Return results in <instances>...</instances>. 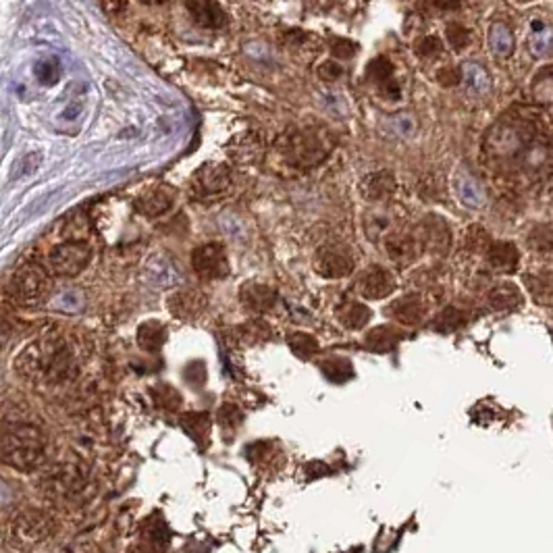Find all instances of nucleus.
Returning a JSON list of instances; mask_svg holds the SVG:
<instances>
[{"label":"nucleus","instance_id":"nucleus-12","mask_svg":"<svg viewBox=\"0 0 553 553\" xmlns=\"http://www.w3.org/2000/svg\"><path fill=\"white\" fill-rule=\"evenodd\" d=\"M175 202V190L171 188V185H156V188L148 190L146 193H142V196L135 198V211L143 217H161L169 211L171 206Z\"/></svg>","mask_w":553,"mask_h":553},{"label":"nucleus","instance_id":"nucleus-3","mask_svg":"<svg viewBox=\"0 0 553 553\" xmlns=\"http://www.w3.org/2000/svg\"><path fill=\"white\" fill-rule=\"evenodd\" d=\"M17 369L21 375L34 379H48V380H64L71 375V354L64 350L63 343L44 340L35 341L21 351L17 358Z\"/></svg>","mask_w":553,"mask_h":553},{"label":"nucleus","instance_id":"nucleus-35","mask_svg":"<svg viewBox=\"0 0 553 553\" xmlns=\"http://www.w3.org/2000/svg\"><path fill=\"white\" fill-rule=\"evenodd\" d=\"M491 248V240L489 233H487L485 227L480 225H472L469 229V233H466V250H470V252H485Z\"/></svg>","mask_w":553,"mask_h":553},{"label":"nucleus","instance_id":"nucleus-27","mask_svg":"<svg viewBox=\"0 0 553 553\" xmlns=\"http://www.w3.org/2000/svg\"><path fill=\"white\" fill-rule=\"evenodd\" d=\"M458 193L459 198H462V202L466 206L479 208L485 204V192L480 188V183L474 177H459L458 179Z\"/></svg>","mask_w":553,"mask_h":553},{"label":"nucleus","instance_id":"nucleus-8","mask_svg":"<svg viewBox=\"0 0 553 553\" xmlns=\"http://www.w3.org/2000/svg\"><path fill=\"white\" fill-rule=\"evenodd\" d=\"M314 271L327 279L348 277L354 271V256L343 243H327L314 256Z\"/></svg>","mask_w":553,"mask_h":553},{"label":"nucleus","instance_id":"nucleus-44","mask_svg":"<svg viewBox=\"0 0 553 553\" xmlns=\"http://www.w3.org/2000/svg\"><path fill=\"white\" fill-rule=\"evenodd\" d=\"M219 420L221 422H240L242 420V414H240V410H237L235 406H232V404H227V406H222V410L219 412Z\"/></svg>","mask_w":553,"mask_h":553},{"label":"nucleus","instance_id":"nucleus-11","mask_svg":"<svg viewBox=\"0 0 553 553\" xmlns=\"http://www.w3.org/2000/svg\"><path fill=\"white\" fill-rule=\"evenodd\" d=\"M385 252L400 267H408V264H412L420 256L422 246L419 237L406 232H393L385 237Z\"/></svg>","mask_w":553,"mask_h":553},{"label":"nucleus","instance_id":"nucleus-19","mask_svg":"<svg viewBox=\"0 0 553 553\" xmlns=\"http://www.w3.org/2000/svg\"><path fill=\"white\" fill-rule=\"evenodd\" d=\"M487 304L491 311L498 312H509L522 306V293L514 283H499L487 293Z\"/></svg>","mask_w":553,"mask_h":553},{"label":"nucleus","instance_id":"nucleus-17","mask_svg":"<svg viewBox=\"0 0 553 553\" xmlns=\"http://www.w3.org/2000/svg\"><path fill=\"white\" fill-rule=\"evenodd\" d=\"M188 11L193 19V24L200 27H206V30H219L227 24L225 11L221 9L217 3H188Z\"/></svg>","mask_w":553,"mask_h":553},{"label":"nucleus","instance_id":"nucleus-37","mask_svg":"<svg viewBox=\"0 0 553 553\" xmlns=\"http://www.w3.org/2000/svg\"><path fill=\"white\" fill-rule=\"evenodd\" d=\"M445 34H448V42L454 46V50H458V53H462V50L470 44V32L466 30L464 25L449 24Z\"/></svg>","mask_w":553,"mask_h":553},{"label":"nucleus","instance_id":"nucleus-45","mask_svg":"<svg viewBox=\"0 0 553 553\" xmlns=\"http://www.w3.org/2000/svg\"><path fill=\"white\" fill-rule=\"evenodd\" d=\"M11 335H13L11 322L6 321V319H3V316H0V350H3L6 346V343H9Z\"/></svg>","mask_w":553,"mask_h":553},{"label":"nucleus","instance_id":"nucleus-43","mask_svg":"<svg viewBox=\"0 0 553 553\" xmlns=\"http://www.w3.org/2000/svg\"><path fill=\"white\" fill-rule=\"evenodd\" d=\"M437 82L448 88V85H456V84L462 82V74L456 71L454 67H445V69L437 71Z\"/></svg>","mask_w":553,"mask_h":553},{"label":"nucleus","instance_id":"nucleus-34","mask_svg":"<svg viewBox=\"0 0 553 553\" xmlns=\"http://www.w3.org/2000/svg\"><path fill=\"white\" fill-rule=\"evenodd\" d=\"M528 46L530 53L537 56H545L553 53V27H543V30L530 34Z\"/></svg>","mask_w":553,"mask_h":553},{"label":"nucleus","instance_id":"nucleus-33","mask_svg":"<svg viewBox=\"0 0 553 553\" xmlns=\"http://www.w3.org/2000/svg\"><path fill=\"white\" fill-rule=\"evenodd\" d=\"M369 77L375 82L379 88H383L390 82H393V64L387 61L385 56H377L375 61L369 63Z\"/></svg>","mask_w":553,"mask_h":553},{"label":"nucleus","instance_id":"nucleus-1","mask_svg":"<svg viewBox=\"0 0 553 553\" xmlns=\"http://www.w3.org/2000/svg\"><path fill=\"white\" fill-rule=\"evenodd\" d=\"M537 125L524 119L501 121L499 125L491 129L489 138L485 142V153L493 161L499 163H524L537 169L538 163L545 158H538L537 153H545V146L537 143Z\"/></svg>","mask_w":553,"mask_h":553},{"label":"nucleus","instance_id":"nucleus-22","mask_svg":"<svg viewBox=\"0 0 553 553\" xmlns=\"http://www.w3.org/2000/svg\"><path fill=\"white\" fill-rule=\"evenodd\" d=\"M370 308L360 304V301H354V300H348L343 301L341 306H337V319H340V322L343 327L348 329H364L366 325H369L370 321Z\"/></svg>","mask_w":553,"mask_h":553},{"label":"nucleus","instance_id":"nucleus-28","mask_svg":"<svg viewBox=\"0 0 553 553\" xmlns=\"http://www.w3.org/2000/svg\"><path fill=\"white\" fill-rule=\"evenodd\" d=\"M182 425L193 439L202 441L211 433V416L206 412H190L182 419Z\"/></svg>","mask_w":553,"mask_h":553},{"label":"nucleus","instance_id":"nucleus-6","mask_svg":"<svg viewBox=\"0 0 553 553\" xmlns=\"http://www.w3.org/2000/svg\"><path fill=\"white\" fill-rule=\"evenodd\" d=\"M92 248L85 242L64 240L50 250L46 271L56 277H77L90 264Z\"/></svg>","mask_w":553,"mask_h":553},{"label":"nucleus","instance_id":"nucleus-42","mask_svg":"<svg viewBox=\"0 0 553 553\" xmlns=\"http://www.w3.org/2000/svg\"><path fill=\"white\" fill-rule=\"evenodd\" d=\"M391 129L400 135H410L414 132V119L410 114H398V117L391 119Z\"/></svg>","mask_w":553,"mask_h":553},{"label":"nucleus","instance_id":"nucleus-46","mask_svg":"<svg viewBox=\"0 0 553 553\" xmlns=\"http://www.w3.org/2000/svg\"><path fill=\"white\" fill-rule=\"evenodd\" d=\"M100 6H103V9H104V11H109V13H111V15H114V13L123 11V9H125V6H127V3H103V5H100Z\"/></svg>","mask_w":553,"mask_h":553},{"label":"nucleus","instance_id":"nucleus-26","mask_svg":"<svg viewBox=\"0 0 553 553\" xmlns=\"http://www.w3.org/2000/svg\"><path fill=\"white\" fill-rule=\"evenodd\" d=\"M489 46L498 56H509L514 53V35L504 24H493L489 32Z\"/></svg>","mask_w":553,"mask_h":553},{"label":"nucleus","instance_id":"nucleus-39","mask_svg":"<svg viewBox=\"0 0 553 553\" xmlns=\"http://www.w3.org/2000/svg\"><path fill=\"white\" fill-rule=\"evenodd\" d=\"M441 48H443V44L437 35H425V38H420L419 44H416V53H419L420 56H427L429 59V56L439 54Z\"/></svg>","mask_w":553,"mask_h":553},{"label":"nucleus","instance_id":"nucleus-36","mask_svg":"<svg viewBox=\"0 0 553 553\" xmlns=\"http://www.w3.org/2000/svg\"><path fill=\"white\" fill-rule=\"evenodd\" d=\"M154 401L164 410H177L179 406H182V395L177 393V390H173L171 385H158L153 390Z\"/></svg>","mask_w":553,"mask_h":553},{"label":"nucleus","instance_id":"nucleus-9","mask_svg":"<svg viewBox=\"0 0 553 553\" xmlns=\"http://www.w3.org/2000/svg\"><path fill=\"white\" fill-rule=\"evenodd\" d=\"M229 185H232V171L219 163H206L192 179V192L198 198L219 196Z\"/></svg>","mask_w":553,"mask_h":553},{"label":"nucleus","instance_id":"nucleus-16","mask_svg":"<svg viewBox=\"0 0 553 553\" xmlns=\"http://www.w3.org/2000/svg\"><path fill=\"white\" fill-rule=\"evenodd\" d=\"M487 262L493 271L499 272H516L520 264V252L514 243L504 242V243H491V248L487 250Z\"/></svg>","mask_w":553,"mask_h":553},{"label":"nucleus","instance_id":"nucleus-31","mask_svg":"<svg viewBox=\"0 0 553 553\" xmlns=\"http://www.w3.org/2000/svg\"><path fill=\"white\" fill-rule=\"evenodd\" d=\"M462 74L466 77V82H469L470 88L474 92H479V94H485L487 90H489V75H487V71L480 67L477 63H466Z\"/></svg>","mask_w":553,"mask_h":553},{"label":"nucleus","instance_id":"nucleus-30","mask_svg":"<svg viewBox=\"0 0 553 553\" xmlns=\"http://www.w3.org/2000/svg\"><path fill=\"white\" fill-rule=\"evenodd\" d=\"M464 325H466V314L454 306L445 308V311L435 319V329L441 333L458 331V329Z\"/></svg>","mask_w":553,"mask_h":553},{"label":"nucleus","instance_id":"nucleus-10","mask_svg":"<svg viewBox=\"0 0 553 553\" xmlns=\"http://www.w3.org/2000/svg\"><path fill=\"white\" fill-rule=\"evenodd\" d=\"M419 242L422 248L437 256H445L451 248V229L439 214H429L419 227Z\"/></svg>","mask_w":553,"mask_h":553},{"label":"nucleus","instance_id":"nucleus-14","mask_svg":"<svg viewBox=\"0 0 553 553\" xmlns=\"http://www.w3.org/2000/svg\"><path fill=\"white\" fill-rule=\"evenodd\" d=\"M240 300H242V304L246 306L250 312L262 314V312H269L271 308L275 306L277 291L272 290V287L267 285V283L250 281L246 285H242Z\"/></svg>","mask_w":553,"mask_h":553},{"label":"nucleus","instance_id":"nucleus-21","mask_svg":"<svg viewBox=\"0 0 553 553\" xmlns=\"http://www.w3.org/2000/svg\"><path fill=\"white\" fill-rule=\"evenodd\" d=\"M530 296L541 306H553V271H537L524 277Z\"/></svg>","mask_w":553,"mask_h":553},{"label":"nucleus","instance_id":"nucleus-4","mask_svg":"<svg viewBox=\"0 0 553 553\" xmlns=\"http://www.w3.org/2000/svg\"><path fill=\"white\" fill-rule=\"evenodd\" d=\"M277 153L291 167L311 169L321 164L331 153V140L321 129H296V132H287L279 138Z\"/></svg>","mask_w":553,"mask_h":553},{"label":"nucleus","instance_id":"nucleus-29","mask_svg":"<svg viewBox=\"0 0 553 553\" xmlns=\"http://www.w3.org/2000/svg\"><path fill=\"white\" fill-rule=\"evenodd\" d=\"M528 246L535 252H553V225L551 222H543V225L533 227L528 233Z\"/></svg>","mask_w":553,"mask_h":553},{"label":"nucleus","instance_id":"nucleus-23","mask_svg":"<svg viewBox=\"0 0 553 553\" xmlns=\"http://www.w3.org/2000/svg\"><path fill=\"white\" fill-rule=\"evenodd\" d=\"M164 341H167V327L161 325L158 321H148L140 327L138 343L142 350L153 351L154 354V351H158L164 346Z\"/></svg>","mask_w":553,"mask_h":553},{"label":"nucleus","instance_id":"nucleus-40","mask_svg":"<svg viewBox=\"0 0 553 553\" xmlns=\"http://www.w3.org/2000/svg\"><path fill=\"white\" fill-rule=\"evenodd\" d=\"M341 75H343V67H341L340 63H335V61H327V63H322L321 67H319V77L322 79V82L333 84Z\"/></svg>","mask_w":553,"mask_h":553},{"label":"nucleus","instance_id":"nucleus-20","mask_svg":"<svg viewBox=\"0 0 553 553\" xmlns=\"http://www.w3.org/2000/svg\"><path fill=\"white\" fill-rule=\"evenodd\" d=\"M169 308L177 319H196V316H200L204 311V296L193 290L179 291L171 298Z\"/></svg>","mask_w":553,"mask_h":553},{"label":"nucleus","instance_id":"nucleus-13","mask_svg":"<svg viewBox=\"0 0 553 553\" xmlns=\"http://www.w3.org/2000/svg\"><path fill=\"white\" fill-rule=\"evenodd\" d=\"M395 290V279L387 269L372 267L360 277V293L369 300H383Z\"/></svg>","mask_w":553,"mask_h":553},{"label":"nucleus","instance_id":"nucleus-38","mask_svg":"<svg viewBox=\"0 0 553 553\" xmlns=\"http://www.w3.org/2000/svg\"><path fill=\"white\" fill-rule=\"evenodd\" d=\"M419 192L425 196V200H441L443 196V182L437 175H427L419 183Z\"/></svg>","mask_w":553,"mask_h":553},{"label":"nucleus","instance_id":"nucleus-2","mask_svg":"<svg viewBox=\"0 0 553 553\" xmlns=\"http://www.w3.org/2000/svg\"><path fill=\"white\" fill-rule=\"evenodd\" d=\"M46 458L44 430L30 422H15L0 433V462L19 472H32Z\"/></svg>","mask_w":553,"mask_h":553},{"label":"nucleus","instance_id":"nucleus-25","mask_svg":"<svg viewBox=\"0 0 553 553\" xmlns=\"http://www.w3.org/2000/svg\"><path fill=\"white\" fill-rule=\"evenodd\" d=\"M321 370L331 383H346L354 377V366L348 358H327L321 362Z\"/></svg>","mask_w":553,"mask_h":553},{"label":"nucleus","instance_id":"nucleus-32","mask_svg":"<svg viewBox=\"0 0 553 553\" xmlns=\"http://www.w3.org/2000/svg\"><path fill=\"white\" fill-rule=\"evenodd\" d=\"M287 343H290L291 351L298 358H311L312 354L319 351V343H316L314 337L308 333H293L287 337Z\"/></svg>","mask_w":553,"mask_h":553},{"label":"nucleus","instance_id":"nucleus-15","mask_svg":"<svg viewBox=\"0 0 553 553\" xmlns=\"http://www.w3.org/2000/svg\"><path fill=\"white\" fill-rule=\"evenodd\" d=\"M395 188H398V183H395L391 171H375V173L366 175L360 183L362 196L369 202H385L393 196Z\"/></svg>","mask_w":553,"mask_h":553},{"label":"nucleus","instance_id":"nucleus-5","mask_svg":"<svg viewBox=\"0 0 553 553\" xmlns=\"http://www.w3.org/2000/svg\"><path fill=\"white\" fill-rule=\"evenodd\" d=\"M48 279L50 272L42 264L27 262L13 272L9 285H6V293L15 301L17 306L34 308L44 300L48 291Z\"/></svg>","mask_w":553,"mask_h":553},{"label":"nucleus","instance_id":"nucleus-7","mask_svg":"<svg viewBox=\"0 0 553 553\" xmlns=\"http://www.w3.org/2000/svg\"><path fill=\"white\" fill-rule=\"evenodd\" d=\"M192 267L196 275L206 279V281H217V279L227 277L232 271L227 252L221 243H204V246L193 250Z\"/></svg>","mask_w":553,"mask_h":553},{"label":"nucleus","instance_id":"nucleus-41","mask_svg":"<svg viewBox=\"0 0 553 553\" xmlns=\"http://www.w3.org/2000/svg\"><path fill=\"white\" fill-rule=\"evenodd\" d=\"M331 53L337 56V59H351V56L356 54V44L346 38H337L333 42Z\"/></svg>","mask_w":553,"mask_h":553},{"label":"nucleus","instance_id":"nucleus-18","mask_svg":"<svg viewBox=\"0 0 553 553\" xmlns=\"http://www.w3.org/2000/svg\"><path fill=\"white\" fill-rule=\"evenodd\" d=\"M387 312H390L391 319L401 322V325H419L422 316H425V304H422L419 296H406L395 300L393 304L387 308Z\"/></svg>","mask_w":553,"mask_h":553},{"label":"nucleus","instance_id":"nucleus-24","mask_svg":"<svg viewBox=\"0 0 553 553\" xmlns=\"http://www.w3.org/2000/svg\"><path fill=\"white\" fill-rule=\"evenodd\" d=\"M401 340V333L395 331L393 327H377L366 333V346L372 351H391Z\"/></svg>","mask_w":553,"mask_h":553}]
</instances>
